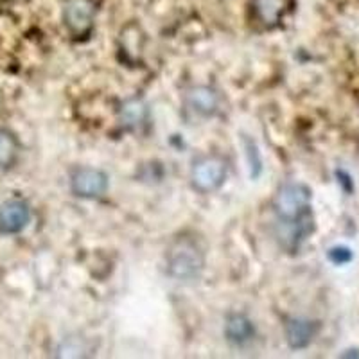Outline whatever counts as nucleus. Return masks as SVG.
I'll list each match as a JSON object with an SVG mask.
<instances>
[{
    "mask_svg": "<svg viewBox=\"0 0 359 359\" xmlns=\"http://www.w3.org/2000/svg\"><path fill=\"white\" fill-rule=\"evenodd\" d=\"M311 194V189L300 182H286L275 192L271 207L278 223L286 229L282 232L286 245L298 246L314 232Z\"/></svg>",
    "mask_w": 359,
    "mask_h": 359,
    "instance_id": "1",
    "label": "nucleus"
},
{
    "mask_svg": "<svg viewBox=\"0 0 359 359\" xmlns=\"http://www.w3.org/2000/svg\"><path fill=\"white\" fill-rule=\"evenodd\" d=\"M207 255L198 237L191 233H182L175 237L165 252V269L175 280H196L205 269Z\"/></svg>",
    "mask_w": 359,
    "mask_h": 359,
    "instance_id": "2",
    "label": "nucleus"
},
{
    "mask_svg": "<svg viewBox=\"0 0 359 359\" xmlns=\"http://www.w3.org/2000/svg\"><path fill=\"white\" fill-rule=\"evenodd\" d=\"M229 178V160L217 153H205L191 163L189 182L200 194H212L219 191Z\"/></svg>",
    "mask_w": 359,
    "mask_h": 359,
    "instance_id": "3",
    "label": "nucleus"
},
{
    "mask_svg": "<svg viewBox=\"0 0 359 359\" xmlns=\"http://www.w3.org/2000/svg\"><path fill=\"white\" fill-rule=\"evenodd\" d=\"M69 187L70 192L79 200H101L102 196H107L110 187V176L99 168L79 165L70 171Z\"/></svg>",
    "mask_w": 359,
    "mask_h": 359,
    "instance_id": "4",
    "label": "nucleus"
},
{
    "mask_svg": "<svg viewBox=\"0 0 359 359\" xmlns=\"http://www.w3.org/2000/svg\"><path fill=\"white\" fill-rule=\"evenodd\" d=\"M33 219V208L22 198H11L0 205V233L15 236L24 232Z\"/></svg>",
    "mask_w": 359,
    "mask_h": 359,
    "instance_id": "5",
    "label": "nucleus"
},
{
    "mask_svg": "<svg viewBox=\"0 0 359 359\" xmlns=\"http://www.w3.org/2000/svg\"><path fill=\"white\" fill-rule=\"evenodd\" d=\"M223 334L224 339L229 341V345L236 348H245L257 336V327H255L253 320L246 313L232 311L224 318Z\"/></svg>",
    "mask_w": 359,
    "mask_h": 359,
    "instance_id": "6",
    "label": "nucleus"
},
{
    "mask_svg": "<svg viewBox=\"0 0 359 359\" xmlns=\"http://www.w3.org/2000/svg\"><path fill=\"white\" fill-rule=\"evenodd\" d=\"M185 107L198 117H214L219 111L221 97L216 88L208 85H196L185 92Z\"/></svg>",
    "mask_w": 359,
    "mask_h": 359,
    "instance_id": "7",
    "label": "nucleus"
},
{
    "mask_svg": "<svg viewBox=\"0 0 359 359\" xmlns=\"http://www.w3.org/2000/svg\"><path fill=\"white\" fill-rule=\"evenodd\" d=\"M320 331V323L304 316H291L284 323V338L287 347L293 351H304L314 341Z\"/></svg>",
    "mask_w": 359,
    "mask_h": 359,
    "instance_id": "8",
    "label": "nucleus"
},
{
    "mask_svg": "<svg viewBox=\"0 0 359 359\" xmlns=\"http://www.w3.org/2000/svg\"><path fill=\"white\" fill-rule=\"evenodd\" d=\"M95 8L90 0H72L63 11V22L74 36H85L94 25Z\"/></svg>",
    "mask_w": 359,
    "mask_h": 359,
    "instance_id": "9",
    "label": "nucleus"
},
{
    "mask_svg": "<svg viewBox=\"0 0 359 359\" xmlns=\"http://www.w3.org/2000/svg\"><path fill=\"white\" fill-rule=\"evenodd\" d=\"M118 121L130 130L144 126L149 121V107L140 97H130L118 108Z\"/></svg>",
    "mask_w": 359,
    "mask_h": 359,
    "instance_id": "10",
    "label": "nucleus"
},
{
    "mask_svg": "<svg viewBox=\"0 0 359 359\" xmlns=\"http://www.w3.org/2000/svg\"><path fill=\"white\" fill-rule=\"evenodd\" d=\"M20 155V142L17 135L8 128H0V171H8L17 163Z\"/></svg>",
    "mask_w": 359,
    "mask_h": 359,
    "instance_id": "11",
    "label": "nucleus"
},
{
    "mask_svg": "<svg viewBox=\"0 0 359 359\" xmlns=\"http://www.w3.org/2000/svg\"><path fill=\"white\" fill-rule=\"evenodd\" d=\"M88 348L85 347L81 343V338H78V343H74V338H67L63 339L62 347L57 348V355H62V358H79V355H85V352Z\"/></svg>",
    "mask_w": 359,
    "mask_h": 359,
    "instance_id": "12",
    "label": "nucleus"
},
{
    "mask_svg": "<svg viewBox=\"0 0 359 359\" xmlns=\"http://www.w3.org/2000/svg\"><path fill=\"white\" fill-rule=\"evenodd\" d=\"M327 257H329V261H331L332 264L343 266L348 264V262L354 259V255H352V250L347 248V246H334V248L329 250Z\"/></svg>",
    "mask_w": 359,
    "mask_h": 359,
    "instance_id": "13",
    "label": "nucleus"
},
{
    "mask_svg": "<svg viewBox=\"0 0 359 359\" xmlns=\"http://www.w3.org/2000/svg\"><path fill=\"white\" fill-rule=\"evenodd\" d=\"M257 9L261 11L262 18H264L266 22L275 20L278 15V8H277V2H275V0H259Z\"/></svg>",
    "mask_w": 359,
    "mask_h": 359,
    "instance_id": "14",
    "label": "nucleus"
}]
</instances>
